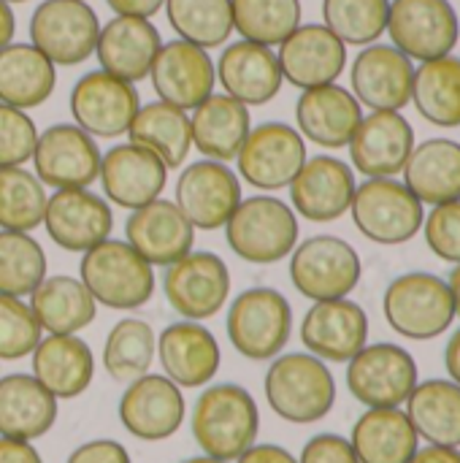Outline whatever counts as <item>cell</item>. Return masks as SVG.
I'll return each mask as SVG.
<instances>
[{
  "label": "cell",
  "mask_w": 460,
  "mask_h": 463,
  "mask_svg": "<svg viewBox=\"0 0 460 463\" xmlns=\"http://www.w3.org/2000/svg\"><path fill=\"white\" fill-rule=\"evenodd\" d=\"M192 439L203 456L236 461L258 442L260 412L252 393L236 383L209 385L190 415Z\"/></svg>",
  "instance_id": "obj_1"
},
{
  "label": "cell",
  "mask_w": 460,
  "mask_h": 463,
  "mask_svg": "<svg viewBox=\"0 0 460 463\" xmlns=\"http://www.w3.org/2000/svg\"><path fill=\"white\" fill-rule=\"evenodd\" d=\"M263 391L271 412L296 426L328 418L336 404V380L312 353H279L266 372Z\"/></svg>",
  "instance_id": "obj_2"
},
{
  "label": "cell",
  "mask_w": 460,
  "mask_h": 463,
  "mask_svg": "<svg viewBox=\"0 0 460 463\" xmlns=\"http://www.w3.org/2000/svg\"><path fill=\"white\" fill-rule=\"evenodd\" d=\"M222 228L233 255L252 266H274L290 258L301 236L293 206L268 193L241 198Z\"/></svg>",
  "instance_id": "obj_3"
},
{
  "label": "cell",
  "mask_w": 460,
  "mask_h": 463,
  "mask_svg": "<svg viewBox=\"0 0 460 463\" xmlns=\"http://www.w3.org/2000/svg\"><path fill=\"white\" fill-rule=\"evenodd\" d=\"M79 279L100 307L117 312L141 309L155 296V266H149L127 241L111 236L81 252Z\"/></svg>",
  "instance_id": "obj_4"
},
{
  "label": "cell",
  "mask_w": 460,
  "mask_h": 463,
  "mask_svg": "<svg viewBox=\"0 0 460 463\" xmlns=\"http://www.w3.org/2000/svg\"><path fill=\"white\" fill-rule=\"evenodd\" d=\"M388 326L412 342L442 336L455 320V304L447 279L428 271H407L396 277L382 298Z\"/></svg>",
  "instance_id": "obj_5"
},
{
  "label": "cell",
  "mask_w": 460,
  "mask_h": 463,
  "mask_svg": "<svg viewBox=\"0 0 460 463\" xmlns=\"http://www.w3.org/2000/svg\"><path fill=\"white\" fill-rule=\"evenodd\" d=\"M225 331L239 355L249 361H274L293 336V307L274 288H249L233 298Z\"/></svg>",
  "instance_id": "obj_6"
},
{
  "label": "cell",
  "mask_w": 460,
  "mask_h": 463,
  "mask_svg": "<svg viewBox=\"0 0 460 463\" xmlns=\"http://www.w3.org/2000/svg\"><path fill=\"white\" fill-rule=\"evenodd\" d=\"M350 214L355 228L374 244L399 247L412 241L423 231V203L412 195V190L393 179H366L355 187Z\"/></svg>",
  "instance_id": "obj_7"
},
{
  "label": "cell",
  "mask_w": 460,
  "mask_h": 463,
  "mask_svg": "<svg viewBox=\"0 0 460 463\" xmlns=\"http://www.w3.org/2000/svg\"><path fill=\"white\" fill-rule=\"evenodd\" d=\"M361 277V255L339 236H309L306 241H298L290 252V282L312 304L347 298L358 288Z\"/></svg>",
  "instance_id": "obj_8"
},
{
  "label": "cell",
  "mask_w": 460,
  "mask_h": 463,
  "mask_svg": "<svg viewBox=\"0 0 460 463\" xmlns=\"http://www.w3.org/2000/svg\"><path fill=\"white\" fill-rule=\"evenodd\" d=\"M30 43L54 65L73 68L95 54L100 19L87 0H43L30 16Z\"/></svg>",
  "instance_id": "obj_9"
},
{
  "label": "cell",
  "mask_w": 460,
  "mask_h": 463,
  "mask_svg": "<svg viewBox=\"0 0 460 463\" xmlns=\"http://www.w3.org/2000/svg\"><path fill=\"white\" fill-rule=\"evenodd\" d=\"M306 157V138L298 133V128L271 119L249 128L236 155V165L239 176L249 187L274 193L290 187Z\"/></svg>",
  "instance_id": "obj_10"
},
{
  "label": "cell",
  "mask_w": 460,
  "mask_h": 463,
  "mask_svg": "<svg viewBox=\"0 0 460 463\" xmlns=\"http://www.w3.org/2000/svg\"><path fill=\"white\" fill-rule=\"evenodd\" d=\"M163 293L176 315L203 323L214 317L230 296L228 263L209 250H190L163 271Z\"/></svg>",
  "instance_id": "obj_11"
},
{
  "label": "cell",
  "mask_w": 460,
  "mask_h": 463,
  "mask_svg": "<svg viewBox=\"0 0 460 463\" xmlns=\"http://www.w3.org/2000/svg\"><path fill=\"white\" fill-rule=\"evenodd\" d=\"M418 383L420 377L412 353L390 342L366 345L347 361V388L352 399L369 410L407 404Z\"/></svg>",
  "instance_id": "obj_12"
},
{
  "label": "cell",
  "mask_w": 460,
  "mask_h": 463,
  "mask_svg": "<svg viewBox=\"0 0 460 463\" xmlns=\"http://www.w3.org/2000/svg\"><path fill=\"white\" fill-rule=\"evenodd\" d=\"M385 33L409 60L426 62L453 54L460 22L450 0H390Z\"/></svg>",
  "instance_id": "obj_13"
},
{
  "label": "cell",
  "mask_w": 460,
  "mask_h": 463,
  "mask_svg": "<svg viewBox=\"0 0 460 463\" xmlns=\"http://www.w3.org/2000/svg\"><path fill=\"white\" fill-rule=\"evenodd\" d=\"M73 125L92 138H119L127 133L133 117L141 109L136 84L122 81L106 71H89L79 76L68 98Z\"/></svg>",
  "instance_id": "obj_14"
},
{
  "label": "cell",
  "mask_w": 460,
  "mask_h": 463,
  "mask_svg": "<svg viewBox=\"0 0 460 463\" xmlns=\"http://www.w3.org/2000/svg\"><path fill=\"white\" fill-rule=\"evenodd\" d=\"M100 157L103 152L98 149L89 133H84L73 122H57L49 125L43 133H38L30 160L43 187L68 190V187H89L92 182H98Z\"/></svg>",
  "instance_id": "obj_15"
},
{
  "label": "cell",
  "mask_w": 460,
  "mask_h": 463,
  "mask_svg": "<svg viewBox=\"0 0 460 463\" xmlns=\"http://www.w3.org/2000/svg\"><path fill=\"white\" fill-rule=\"evenodd\" d=\"M241 201L239 174L220 160H195L176 179L174 203L195 231H220Z\"/></svg>",
  "instance_id": "obj_16"
},
{
  "label": "cell",
  "mask_w": 460,
  "mask_h": 463,
  "mask_svg": "<svg viewBox=\"0 0 460 463\" xmlns=\"http://www.w3.org/2000/svg\"><path fill=\"white\" fill-rule=\"evenodd\" d=\"M117 412L125 431L136 439L163 442L182 429L187 404L182 388L171 383L165 374H144L127 383Z\"/></svg>",
  "instance_id": "obj_17"
},
{
  "label": "cell",
  "mask_w": 460,
  "mask_h": 463,
  "mask_svg": "<svg viewBox=\"0 0 460 463\" xmlns=\"http://www.w3.org/2000/svg\"><path fill=\"white\" fill-rule=\"evenodd\" d=\"M415 60L393 43H369L350 68L352 95L371 111H401L412 103Z\"/></svg>",
  "instance_id": "obj_18"
},
{
  "label": "cell",
  "mask_w": 460,
  "mask_h": 463,
  "mask_svg": "<svg viewBox=\"0 0 460 463\" xmlns=\"http://www.w3.org/2000/svg\"><path fill=\"white\" fill-rule=\"evenodd\" d=\"M49 239L68 252H87L114 231V212L89 187L54 190L46 198L43 222Z\"/></svg>",
  "instance_id": "obj_19"
},
{
  "label": "cell",
  "mask_w": 460,
  "mask_h": 463,
  "mask_svg": "<svg viewBox=\"0 0 460 463\" xmlns=\"http://www.w3.org/2000/svg\"><path fill=\"white\" fill-rule=\"evenodd\" d=\"M160 100L192 111L217 87V71L209 49L190 41H165L146 76Z\"/></svg>",
  "instance_id": "obj_20"
},
{
  "label": "cell",
  "mask_w": 460,
  "mask_h": 463,
  "mask_svg": "<svg viewBox=\"0 0 460 463\" xmlns=\"http://www.w3.org/2000/svg\"><path fill=\"white\" fill-rule=\"evenodd\" d=\"M355 168L331 155L306 157L290 182L293 212L309 222H333L350 212L355 195Z\"/></svg>",
  "instance_id": "obj_21"
},
{
  "label": "cell",
  "mask_w": 460,
  "mask_h": 463,
  "mask_svg": "<svg viewBox=\"0 0 460 463\" xmlns=\"http://www.w3.org/2000/svg\"><path fill=\"white\" fill-rule=\"evenodd\" d=\"M282 79L298 90L333 84L347 68V43L325 24H298L277 49Z\"/></svg>",
  "instance_id": "obj_22"
},
{
  "label": "cell",
  "mask_w": 460,
  "mask_h": 463,
  "mask_svg": "<svg viewBox=\"0 0 460 463\" xmlns=\"http://www.w3.org/2000/svg\"><path fill=\"white\" fill-rule=\"evenodd\" d=\"M301 342L325 364H347L369 345V315L350 298L314 301L304 315Z\"/></svg>",
  "instance_id": "obj_23"
},
{
  "label": "cell",
  "mask_w": 460,
  "mask_h": 463,
  "mask_svg": "<svg viewBox=\"0 0 460 463\" xmlns=\"http://www.w3.org/2000/svg\"><path fill=\"white\" fill-rule=\"evenodd\" d=\"M352 168L366 179L399 176L415 149V128L401 111L363 114L350 138Z\"/></svg>",
  "instance_id": "obj_24"
},
{
  "label": "cell",
  "mask_w": 460,
  "mask_h": 463,
  "mask_svg": "<svg viewBox=\"0 0 460 463\" xmlns=\"http://www.w3.org/2000/svg\"><path fill=\"white\" fill-rule=\"evenodd\" d=\"M98 182L106 201L133 212L163 195L168 184V168L155 152L127 141L103 152Z\"/></svg>",
  "instance_id": "obj_25"
},
{
  "label": "cell",
  "mask_w": 460,
  "mask_h": 463,
  "mask_svg": "<svg viewBox=\"0 0 460 463\" xmlns=\"http://www.w3.org/2000/svg\"><path fill=\"white\" fill-rule=\"evenodd\" d=\"M214 71H217V81L222 92L236 98L244 106L271 103L285 84L277 52L271 46L244 41V38L228 43L220 52Z\"/></svg>",
  "instance_id": "obj_26"
},
{
  "label": "cell",
  "mask_w": 460,
  "mask_h": 463,
  "mask_svg": "<svg viewBox=\"0 0 460 463\" xmlns=\"http://www.w3.org/2000/svg\"><path fill=\"white\" fill-rule=\"evenodd\" d=\"M125 241L149 263V266H171L184 258L195 244V228L182 214L174 201L155 198L141 209H133L125 222Z\"/></svg>",
  "instance_id": "obj_27"
},
{
  "label": "cell",
  "mask_w": 460,
  "mask_h": 463,
  "mask_svg": "<svg viewBox=\"0 0 460 463\" xmlns=\"http://www.w3.org/2000/svg\"><path fill=\"white\" fill-rule=\"evenodd\" d=\"M157 361L163 366V374L184 391L206 388L220 372L222 353L206 326L195 320H179L160 331Z\"/></svg>",
  "instance_id": "obj_28"
},
{
  "label": "cell",
  "mask_w": 460,
  "mask_h": 463,
  "mask_svg": "<svg viewBox=\"0 0 460 463\" xmlns=\"http://www.w3.org/2000/svg\"><path fill=\"white\" fill-rule=\"evenodd\" d=\"M163 46L160 30L152 24V19L141 16H114L106 24H100L95 57L100 62V71L138 84L149 76V68Z\"/></svg>",
  "instance_id": "obj_29"
},
{
  "label": "cell",
  "mask_w": 460,
  "mask_h": 463,
  "mask_svg": "<svg viewBox=\"0 0 460 463\" xmlns=\"http://www.w3.org/2000/svg\"><path fill=\"white\" fill-rule=\"evenodd\" d=\"M363 119V106L342 84H323L301 90L296 100L298 133L325 149H342L350 144L355 128Z\"/></svg>",
  "instance_id": "obj_30"
},
{
  "label": "cell",
  "mask_w": 460,
  "mask_h": 463,
  "mask_svg": "<svg viewBox=\"0 0 460 463\" xmlns=\"http://www.w3.org/2000/svg\"><path fill=\"white\" fill-rule=\"evenodd\" d=\"M33 377L60 402L79 399L95 377V355L79 334H46L30 353Z\"/></svg>",
  "instance_id": "obj_31"
},
{
  "label": "cell",
  "mask_w": 460,
  "mask_h": 463,
  "mask_svg": "<svg viewBox=\"0 0 460 463\" xmlns=\"http://www.w3.org/2000/svg\"><path fill=\"white\" fill-rule=\"evenodd\" d=\"M249 128H252L249 106L239 103L225 92H211L203 103H198L190 111L192 146L206 160H220V163L236 160Z\"/></svg>",
  "instance_id": "obj_32"
},
{
  "label": "cell",
  "mask_w": 460,
  "mask_h": 463,
  "mask_svg": "<svg viewBox=\"0 0 460 463\" xmlns=\"http://www.w3.org/2000/svg\"><path fill=\"white\" fill-rule=\"evenodd\" d=\"M57 423V399L33 374L0 377V437L41 439Z\"/></svg>",
  "instance_id": "obj_33"
},
{
  "label": "cell",
  "mask_w": 460,
  "mask_h": 463,
  "mask_svg": "<svg viewBox=\"0 0 460 463\" xmlns=\"http://www.w3.org/2000/svg\"><path fill=\"white\" fill-rule=\"evenodd\" d=\"M350 445L361 463H409L420 437L401 407H377L355 420Z\"/></svg>",
  "instance_id": "obj_34"
},
{
  "label": "cell",
  "mask_w": 460,
  "mask_h": 463,
  "mask_svg": "<svg viewBox=\"0 0 460 463\" xmlns=\"http://www.w3.org/2000/svg\"><path fill=\"white\" fill-rule=\"evenodd\" d=\"M404 184L420 203H447L460 198V144L453 138H428L415 144L407 165Z\"/></svg>",
  "instance_id": "obj_35"
},
{
  "label": "cell",
  "mask_w": 460,
  "mask_h": 463,
  "mask_svg": "<svg viewBox=\"0 0 460 463\" xmlns=\"http://www.w3.org/2000/svg\"><path fill=\"white\" fill-rule=\"evenodd\" d=\"M57 65L33 43L11 41L0 49V103L30 111L52 98Z\"/></svg>",
  "instance_id": "obj_36"
},
{
  "label": "cell",
  "mask_w": 460,
  "mask_h": 463,
  "mask_svg": "<svg viewBox=\"0 0 460 463\" xmlns=\"http://www.w3.org/2000/svg\"><path fill=\"white\" fill-rule=\"evenodd\" d=\"M27 298L41 331L46 334H79L98 315V301L92 293L79 277L68 274L43 277Z\"/></svg>",
  "instance_id": "obj_37"
},
{
  "label": "cell",
  "mask_w": 460,
  "mask_h": 463,
  "mask_svg": "<svg viewBox=\"0 0 460 463\" xmlns=\"http://www.w3.org/2000/svg\"><path fill=\"white\" fill-rule=\"evenodd\" d=\"M127 141L138 144L149 152H155L165 168H182L192 149V133H190V111L171 106L165 100H152L138 109L127 128Z\"/></svg>",
  "instance_id": "obj_38"
},
{
  "label": "cell",
  "mask_w": 460,
  "mask_h": 463,
  "mask_svg": "<svg viewBox=\"0 0 460 463\" xmlns=\"http://www.w3.org/2000/svg\"><path fill=\"white\" fill-rule=\"evenodd\" d=\"M407 418L428 445L460 448V385L453 380L418 383L407 399Z\"/></svg>",
  "instance_id": "obj_39"
},
{
  "label": "cell",
  "mask_w": 460,
  "mask_h": 463,
  "mask_svg": "<svg viewBox=\"0 0 460 463\" xmlns=\"http://www.w3.org/2000/svg\"><path fill=\"white\" fill-rule=\"evenodd\" d=\"M412 103L437 128H460V57L445 54L420 62L412 81Z\"/></svg>",
  "instance_id": "obj_40"
},
{
  "label": "cell",
  "mask_w": 460,
  "mask_h": 463,
  "mask_svg": "<svg viewBox=\"0 0 460 463\" xmlns=\"http://www.w3.org/2000/svg\"><path fill=\"white\" fill-rule=\"evenodd\" d=\"M157 355L155 328L141 317L119 320L103 345V369L114 383H133L149 374L152 361Z\"/></svg>",
  "instance_id": "obj_41"
},
{
  "label": "cell",
  "mask_w": 460,
  "mask_h": 463,
  "mask_svg": "<svg viewBox=\"0 0 460 463\" xmlns=\"http://www.w3.org/2000/svg\"><path fill=\"white\" fill-rule=\"evenodd\" d=\"M163 8L176 38L195 46H225L233 33L230 0H165Z\"/></svg>",
  "instance_id": "obj_42"
},
{
  "label": "cell",
  "mask_w": 460,
  "mask_h": 463,
  "mask_svg": "<svg viewBox=\"0 0 460 463\" xmlns=\"http://www.w3.org/2000/svg\"><path fill=\"white\" fill-rule=\"evenodd\" d=\"M46 187L24 165L0 168V231L33 233L43 222Z\"/></svg>",
  "instance_id": "obj_43"
},
{
  "label": "cell",
  "mask_w": 460,
  "mask_h": 463,
  "mask_svg": "<svg viewBox=\"0 0 460 463\" xmlns=\"http://www.w3.org/2000/svg\"><path fill=\"white\" fill-rule=\"evenodd\" d=\"M233 30L244 41L279 46L301 24V0H230Z\"/></svg>",
  "instance_id": "obj_44"
},
{
  "label": "cell",
  "mask_w": 460,
  "mask_h": 463,
  "mask_svg": "<svg viewBox=\"0 0 460 463\" xmlns=\"http://www.w3.org/2000/svg\"><path fill=\"white\" fill-rule=\"evenodd\" d=\"M46 277V252L24 231H0V293L27 298Z\"/></svg>",
  "instance_id": "obj_45"
},
{
  "label": "cell",
  "mask_w": 460,
  "mask_h": 463,
  "mask_svg": "<svg viewBox=\"0 0 460 463\" xmlns=\"http://www.w3.org/2000/svg\"><path fill=\"white\" fill-rule=\"evenodd\" d=\"M390 0H323V24L347 46L377 43L388 27Z\"/></svg>",
  "instance_id": "obj_46"
},
{
  "label": "cell",
  "mask_w": 460,
  "mask_h": 463,
  "mask_svg": "<svg viewBox=\"0 0 460 463\" xmlns=\"http://www.w3.org/2000/svg\"><path fill=\"white\" fill-rule=\"evenodd\" d=\"M43 331L24 298L0 293V361H19L35 350Z\"/></svg>",
  "instance_id": "obj_47"
},
{
  "label": "cell",
  "mask_w": 460,
  "mask_h": 463,
  "mask_svg": "<svg viewBox=\"0 0 460 463\" xmlns=\"http://www.w3.org/2000/svg\"><path fill=\"white\" fill-rule=\"evenodd\" d=\"M38 128L22 109L0 103V168L24 165L33 157Z\"/></svg>",
  "instance_id": "obj_48"
},
{
  "label": "cell",
  "mask_w": 460,
  "mask_h": 463,
  "mask_svg": "<svg viewBox=\"0 0 460 463\" xmlns=\"http://www.w3.org/2000/svg\"><path fill=\"white\" fill-rule=\"evenodd\" d=\"M423 231L426 244L437 258L460 263V198L434 206L431 214L423 220Z\"/></svg>",
  "instance_id": "obj_49"
},
{
  "label": "cell",
  "mask_w": 460,
  "mask_h": 463,
  "mask_svg": "<svg viewBox=\"0 0 460 463\" xmlns=\"http://www.w3.org/2000/svg\"><path fill=\"white\" fill-rule=\"evenodd\" d=\"M298 463H361L350 439L339 437V434H317L312 437L304 450Z\"/></svg>",
  "instance_id": "obj_50"
},
{
  "label": "cell",
  "mask_w": 460,
  "mask_h": 463,
  "mask_svg": "<svg viewBox=\"0 0 460 463\" xmlns=\"http://www.w3.org/2000/svg\"><path fill=\"white\" fill-rule=\"evenodd\" d=\"M65 463H133L125 445L117 439H89L79 445Z\"/></svg>",
  "instance_id": "obj_51"
},
{
  "label": "cell",
  "mask_w": 460,
  "mask_h": 463,
  "mask_svg": "<svg viewBox=\"0 0 460 463\" xmlns=\"http://www.w3.org/2000/svg\"><path fill=\"white\" fill-rule=\"evenodd\" d=\"M236 463H298V458L290 453V450H285V448H279V445H271V442H263V445H252L249 450H244Z\"/></svg>",
  "instance_id": "obj_52"
},
{
  "label": "cell",
  "mask_w": 460,
  "mask_h": 463,
  "mask_svg": "<svg viewBox=\"0 0 460 463\" xmlns=\"http://www.w3.org/2000/svg\"><path fill=\"white\" fill-rule=\"evenodd\" d=\"M0 463H43L33 442L0 437Z\"/></svg>",
  "instance_id": "obj_53"
},
{
  "label": "cell",
  "mask_w": 460,
  "mask_h": 463,
  "mask_svg": "<svg viewBox=\"0 0 460 463\" xmlns=\"http://www.w3.org/2000/svg\"><path fill=\"white\" fill-rule=\"evenodd\" d=\"M108 8L119 16H141V19H152L165 0H106Z\"/></svg>",
  "instance_id": "obj_54"
},
{
  "label": "cell",
  "mask_w": 460,
  "mask_h": 463,
  "mask_svg": "<svg viewBox=\"0 0 460 463\" xmlns=\"http://www.w3.org/2000/svg\"><path fill=\"white\" fill-rule=\"evenodd\" d=\"M409 463H460V448H442V445H426L418 448Z\"/></svg>",
  "instance_id": "obj_55"
},
{
  "label": "cell",
  "mask_w": 460,
  "mask_h": 463,
  "mask_svg": "<svg viewBox=\"0 0 460 463\" xmlns=\"http://www.w3.org/2000/svg\"><path fill=\"white\" fill-rule=\"evenodd\" d=\"M445 369H447L450 380L460 385V328L450 336V342L445 347Z\"/></svg>",
  "instance_id": "obj_56"
},
{
  "label": "cell",
  "mask_w": 460,
  "mask_h": 463,
  "mask_svg": "<svg viewBox=\"0 0 460 463\" xmlns=\"http://www.w3.org/2000/svg\"><path fill=\"white\" fill-rule=\"evenodd\" d=\"M14 33H16V16H14V8H11V3L0 0V49H5V46L14 41Z\"/></svg>",
  "instance_id": "obj_57"
},
{
  "label": "cell",
  "mask_w": 460,
  "mask_h": 463,
  "mask_svg": "<svg viewBox=\"0 0 460 463\" xmlns=\"http://www.w3.org/2000/svg\"><path fill=\"white\" fill-rule=\"evenodd\" d=\"M450 296H453V304H455V317H460V263H455V269L450 271Z\"/></svg>",
  "instance_id": "obj_58"
},
{
  "label": "cell",
  "mask_w": 460,
  "mask_h": 463,
  "mask_svg": "<svg viewBox=\"0 0 460 463\" xmlns=\"http://www.w3.org/2000/svg\"><path fill=\"white\" fill-rule=\"evenodd\" d=\"M179 463H230V461H220V458H211V456H192V458H184Z\"/></svg>",
  "instance_id": "obj_59"
},
{
  "label": "cell",
  "mask_w": 460,
  "mask_h": 463,
  "mask_svg": "<svg viewBox=\"0 0 460 463\" xmlns=\"http://www.w3.org/2000/svg\"><path fill=\"white\" fill-rule=\"evenodd\" d=\"M5 3H11V5H14V3H27V0H5Z\"/></svg>",
  "instance_id": "obj_60"
}]
</instances>
